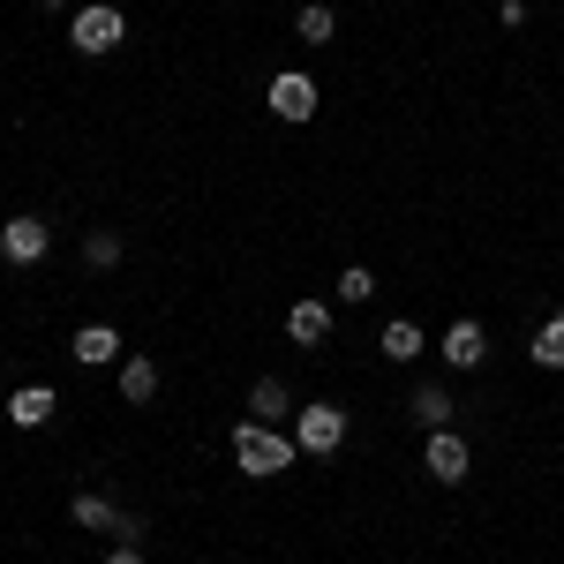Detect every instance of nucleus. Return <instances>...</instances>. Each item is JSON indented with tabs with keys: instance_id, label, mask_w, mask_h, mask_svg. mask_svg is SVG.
<instances>
[{
	"instance_id": "obj_11",
	"label": "nucleus",
	"mask_w": 564,
	"mask_h": 564,
	"mask_svg": "<svg viewBox=\"0 0 564 564\" xmlns=\"http://www.w3.org/2000/svg\"><path fill=\"white\" fill-rule=\"evenodd\" d=\"M406 406H414V422H422V430H452V414H459V399H452L444 384H414Z\"/></svg>"
},
{
	"instance_id": "obj_1",
	"label": "nucleus",
	"mask_w": 564,
	"mask_h": 564,
	"mask_svg": "<svg viewBox=\"0 0 564 564\" xmlns=\"http://www.w3.org/2000/svg\"><path fill=\"white\" fill-rule=\"evenodd\" d=\"M294 459H302V444H294L286 430H271V422H241V430H234V467H241L249 481L286 475Z\"/></svg>"
},
{
	"instance_id": "obj_10",
	"label": "nucleus",
	"mask_w": 564,
	"mask_h": 564,
	"mask_svg": "<svg viewBox=\"0 0 564 564\" xmlns=\"http://www.w3.org/2000/svg\"><path fill=\"white\" fill-rule=\"evenodd\" d=\"M481 354H489L481 324H475V316H459V324L444 332V361H452V369H481Z\"/></svg>"
},
{
	"instance_id": "obj_4",
	"label": "nucleus",
	"mask_w": 564,
	"mask_h": 564,
	"mask_svg": "<svg viewBox=\"0 0 564 564\" xmlns=\"http://www.w3.org/2000/svg\"><path fill=\"white\" fill-rule=\"evenodd\" d=\"M263 106H271L279 121H316L324 90H316V76H302V68H286V76H271V90H263Z\"/></svg>"
},
{
	"instance_id": "obj_20",
	"label": "nucleus",
	"mask_w": 564,
	"mask_h": 564,
	"mask_svg": "<svg viewBox=\"0 0 564 564\" xmlns=\"http://www.w3.org/2000/svg\"><path fill=\"white\" fill-rule=\"evenodd\" d=\"M497 15H505V31H520V23H527V0H497Z\"/></svg>"
},
{
	"instance_id": "obj_6",
	"label": "nucleus",
	"mask_w": 564,
	"mask_h": 564,
	"mask_svg": "<svg viewBox=\"0 0 564 564\" xmlns=\"http://www.w3.org/2000/svg\"><path fill=\"white\" fill-rule=\"evenodd\" d=\"M45 249H53V226L31 212H15L8 226H0V257L8 263H45Z\"/></svg>"
},
{
	"instance_id": "obj_21",
	"label": "nucleus",
	"mask_w": 564,
	"mask_h": 564,
	"mask_svg": "<svg viewBox=\"0 0 564 564\" xmlns=\"http://www.w3.org/2000/svg\"><path fill=\"white\" fill-rule=\"evenodd\" d=\"M106 564H143V550H135V542H121V550H113Z\"/></svg>"
},
{
	"instance_id": "obj_8",
	"label": "nucleus",
	"mask_w": 564,
	"mask_h": 564,
	"mask_svg": "<svg viewBox=\"0 0 564 564\" xmlns=\"http://www.w3.org/2000/svg\"><path fill=\"white\" fill-rule=\"evenodd\" d=\"M286 339H294V347H324V339H332V308L324 302H294L286 308Z\"/></svg>"
},
{
	"instance_id": "obj_17",
	"label": "nucleus",
	"mask_w": 564,
	"mask_h": 564,
	"mask_svg": "<svg viewBox=\"0 0 564 564\" xmlns=\"http://www.w3.org/2000/svg\"><path fill=\"white\" fill-rule=\"evenodd\" d=\"M369 294H377V271H369V263H347V271H339V302L361 308Z\"/></svg>"
},
{
	"instance_id": "obj_9",
	"label": "nucleus",
	"mask_w": 564,
	"mask_h": 564,
	"mask_svg": "<svg viewBox=\"0 0 564 564\" xmlns=\"http://www.w3.org/2000/svg\"><path fill=\"white\" fill-rule=\"evenodd\" d=\"M53 406H61L53 384H23L15 399H8V422H15V430H45V422H53Z\"/></svg>"
},
{
	"instance_id": "obj_14",
	"label": "nucleus",
	"mask_w": 564,
	"mask_h": 564,
	"mask_svg": "<svg viewBox=\"0 0 564 564\" xmlns=\"http://www.w3.org/2000/svg\"><path fill=\"white\" fill-rule=\"evenodd\" d=\"M121 399H135V406H151V399H159V361H143V354H129V361H121Z\"/></svg>"
},
{
	"instance_id": "obj_16",
	"label": "nucleus",
	"mask_w": 564,
	"mask_h": 564,
	"mask_svg": "<svg viewBox=\"0 0 564 564\" xmlns=\"http://www.w3.org/2000/svg\"><path fill=\"white\" fill-rule=\"evenodd\" d=\"M534 361H542V369H564V316H550V324H542V332H534Z\"/></svg>"
},
{
	"instance_id": "obj_15",
	"label": "nucleus",
	"mask_w": 564,
	"mask_h": 564,
	"mask_svg": "<svg viewBox=\"0 0 564 564\" xmlns=\"http://www.w3.org/2000/svg\"><path fill=\"white\" fill-rule=\"evenodd\" d=\"M414 354H422V324H406V316L384 324V361H414Z\"/></svg>"
},
{
	"instance_id": "obj_5",
	"label": "nucleus",
	"mask_w": 564,
	"mask_h": 564,
	"mask_svg": "<svg viewBox=\"0 0 564 564\" xmlns=\"http://www.w3.org/2000/svg\"><path fill=\"white\" fill-rule=\"evenodd\" d=\"M422 467H430L444 489H459V481L475 475V452H467V436H459V430H430V444H422Z\"/></svg>"
},
{
	"instance_id": "obj_13",
	"label": "nucleus",
	"mask_w": 564,
	"mask_h": 564,
	"mask_svg": "<svg viewBox=\"0 0 564 564\" xmlns=\"http://www.w3.org/2000/svg\"><path fill=\"white\" fill-rule=\"evenodd\" d=\"M249 406H257L249 422H271V430H279V422L294 414V391L279 384V377H257V391H249Z\"/></svg>"
},
{
	"instance_id": "obj_3",
	"label": "nucleus",
	"mask_w": 564,
	"mask_h": 564,
	"mask_svg": "<svg viewBox=\"0 0 564 564\" xmlns=\"http://www.w3.org/2000/svg\"><path fill=\"white\" fill-rule=\"evenodd\" d=\"M294 444H302L308 459H332V452L347 444V406H332V399L294 406Z\"/></svg>"
},
{
	"instance_id": "obj_22",
	"label": "nucleus",
	"mask_w": 564,
	"mask_h": 564,
	"mask_svg": "<svg viewBox=\"0 0 564 564\" xmlns=\"http://www.w3.org/2000/svg\"><path fill=\"white\" fill-rule=\"evenodd\" d=\"M39 8H68V0H39Z\"/></svg>"
},
{
	"instance_id": "obj_18",
	"label": "nucleus",
	"mask_w": 564,
	"mask_h": 564,
	"mask_svg": "<svg viewBox=\"0 0 564 564\" xmlns=\"http://www.w3.org/2000/svg\"><path fill=\"white\" fill-rule=\"evenodd\" d=\"M294 31H302L308 45H332V31H339V15H332V8H302V15H294Z\"/></svg>"
},
{
	"instance_id": "obj_2",
	"label": "nucleus",
	"mask_w": 564,
	"mask_h": 564,
	"mask_svg": "<svg viewBox=\"0 0 564 564\" xmlns=\"http://www.w3.org/2000/svg\"><path fill=\"white\" fill-rule=\"evenodd\" d=\"M121 39H129V15H121V8H106V0H84V8L68 15V45L90 53V61H98V53H113Z\"/></svg>"
},
{
	"instance_id": "obj_19",
	"label": "nucleus",
	"mask_w": 564,
	"mask_h": 564,
	"mask_svg": "<svg viewBox=\"0 0 564 564\" xmlns=\"http://www.w3.org/2000/svg\"><path fill=\"white\" fill-rule=\"evenodd\" d=\"M84 263H90V271H113V263H121V234H90Z\"/></svg>"
},
{
	"instance_id": "obj_7",
	"label": "nucleus",
	"mask_w": 564,
	"mask_h": 564,
	"mask_svg": "<svg viewBox=\"0 0 564 564\" xmlns=\"http://www.w3.org/2000/svg\"><path fill=\"white\" fill-rule=\"evenodd\" d=\"M68 520L84 527V534H121V505H113V497H98V489H76Z\"/></svg>"
},
{
	"instance_id": "obj_12",
	"label": "nucleus",
	"mask_w": 564,
	"mask_h": 564,
	"mask_svg": "<svg viewBox=\"0 0 564 564\" xmlns=\"http://www.w3.org/2000/svg\"><path fill=\"white\" fill-rule=\"evenodd\" d=\"M76 361H84V369L121 361V332H113V324H84V332H76Z\"/></svg>"
}]
</instances>
